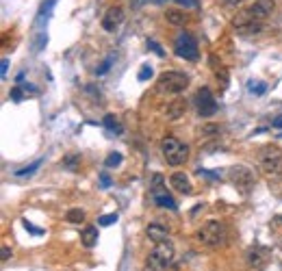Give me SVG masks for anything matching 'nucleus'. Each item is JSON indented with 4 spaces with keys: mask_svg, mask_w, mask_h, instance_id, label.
Returning a JSON list of instances; mask_svg holds the SVG:
<instances>
[{
    "mask_svg": "<svg viewBox=\"0 0 282 271\" xmlns=\"http://www.w3.org/2000/svg\"><path fill=\"white\" fill-rule=\"evenodd\" d=\"M174 256H176V250L169 243V239L156 243L154 250L146 258V271H167L174 263Z\"/></svg>",
    "mask_w": 282,
    "mask_h": 271,
    "instance_id": "f257e3e1",
    "label": "nucleus"
},
{
    "mask_svg": "<svg viewBox=\"0 0 282 271\" xmlns=\"http://www.w3.org/2000/svg\"><path fill=\"white\" fill-rule=\"evenodd\" d=\"M161 152H163V159L167 161V165L172 167H180L189 161V146L183 143L178 137H172L167 135L161 143Z\"/></svg>",
    "mask_w": 282,
    "mask_h": 271,
    "instance_id": "f03ea898",
    "label": "nucleus"
},
{
    "mask_svg": "<svg viewBox=\"0 0 282 271\" xmlns=\"http://www.w3.org/2000/svg\"><path fill=\"white\" fill-rule=\"evenodd\" d=\"M259 163L261 169L267 176H280L282 174V150L274 143H267L259 150Z\"/></svg>",
    "mask_w": 282,
    "mask_h": 271,
    "instance_id": "7ed1b4c3",
    "label": "nucleus"
},
{
    "mask_svg": "<svg viewBox=\"0 0 282 271\" xmlns=\"http://www.w3.org/2000/svg\"><path fill=\"white\" fill-rule=\"evenodd\" d=\"M226 239H228V232H226V226L222 222H206L198 230V241L206 248H219L226 243Z\"/></svg>",
    "mask_w": 282,
    "mask_h": 271,
    "instance_id": "20e7f679",
    "label": "nucleus"
},
{
    "mask_svg": "<svg viewBox=\"0 0 282 271\" xmlns=\"http://www.w3.org/2000/svg\"><path fill=\"white\" fill-rule=\"evenodd\" d=\"M187 85H189V78H187V74H183V72H163L159 76V83H156V87H159L163 93H169V96L183 93L187 89Z\"/></svg>",
    "mask_w": 282,
    "mask_h": 271,
    "instance_id": "39448f33",
    "label": "nucleus"
},
{
    "mask_svg": "<svg viewBox=\"0 0 282 271\" xmlns=\"http://www.w3.org/2000/svg\"><path fill=\"white\" fill-rule=\"evenodd\" d=\"M174 52L185 61H198L200 48H198L196 37H193L191 33H187V30H180V33L176 35V39H174Z\"/></svg>",
    "mask_w": 282,
    "mask_h": 271,
    "instance_id": "423d86ee",
    "label": "nucleus"
},
{
    "mask_svg": "<svg viewBox=\"0 0 282 271\" xmlns=\"http://www.w3.org/2000/svg\"><path fill=\"white\" fill-rule=\"evenodd\" d=\"M269 261H272V250L265 248V245H254V248H250V250H248V254H246L248 267H250V269H254V271L265 269Z\"/></svg>",
    "mask_w": 282,
    "mask_h": 271,
    "instance_id": "0eeeda50",
    "label": "nucleus"
},
{
    "mask_svg": "<svg viewBox=\"0 0 282 271\" xmlns=\"http://www.w3.org/2000/svg\"><path fill=\"white\" fill-rule=\"evenodd\" d=\"M230 182H233L237 189H241L243 193H248L250 189L254 187L256 178H254V172H252L250 167H246V165H237V167L230 169Z\"/></svg>",
    "mask_w": 282,
    "mask_h": 271,
    "instance_id": "6e6552de",
    "label": "nucleus"
},
{
    "mask_svg": "<svg viewBox=\"0 0 282 271\" xmlns=\"http://www.w3.org/2000/svg\"><path fill=\"white\" fill-rule=\"evenodd\" d=\"M152 200L156 206H163V209H169V211H176V202L172 200L165 189H163V176L161 174H154V180H152Z\"/></svg>",
    "mask_w": 282,
    "mask_h": 271,
    "instance_id": "1a4fd4ad",
    "label": "nucleus"
},
{
    "mask_svg": "<svg viewBox=\"0 0 282 271\" xmlns=\"http://www.w3.org/2000/svg\"><path fill=\"white\" fill-rule=\"evenodd\" d=\"M196 104H198V113L202 117H213L217 113V100L213 98V93L209 87H202V89L198 91V96H196Z\"/></svg>",
    "mask_w": 282,
    "mask_h": 271,
    "instance_id": "9d476101",
    "label": "nucleus"
},
{
    "mask_svg": "<svg viewBox=\"0 0 282 271\" xmlns=\"http://www.w3.org/2000/svg\"><path fill=\"white\" fill-rule=\"evenodd\" d=\"M124 17H126V13H124L122 7H111V9H106V13H104V17H102V28L109 30V33H115V30L122 26Z\"/></svg>",
    "mask_w": 282,
    "mask_h": 271,
    "instance_id": "9b49d317",
    "label": "nucleus"
},
{
    "mask_svg": "<svg viewBox=\"0 0 282 271\" xmlns=\"http://www.w3.org/2000/svg\"><path fill=\"white\" fill-rule=\"evenodd\" d=\"M274 9H276V2L274 0H256V2L252 4V7L248 9V13L254 17V20H265V17H269L274 13Z\"/></svg>",
    "mask_w": 282,
    "mask_h": 271,
    "instance_id": "f8f14e48",
    "label": "nucleus"
},
{
    "mask_svg": "<svg viewBox=\"0 0 282 271\" xmlns=\"http://www.w3.org/2000/svg\"><path fill=\"white\" fill-rule=\"evenodd\" d=\"M169 185L176 189V191L185 193V195H191L193 193V185H191L189 176H187L185 172H174L172 176H169Z\"/></svg>",
    "mask_w": 282,
    "mask_h": 271,
    "instance_id": "ddd939ff",
    "label": "nucleus"
},
{
    "mask_svg": "<svg viewBox=\"0 0 282 271\" xmlns=\"http://www.w3.org/2000/svg\"><path fill=\"white\" fill-rule=\"evenodd\" d=\"M146 235L148 239L152 243H161V241H167V237H169V228L167 226H163V224H150L148 228H146Z\"/></svg>",
    "mask_w": 282,
    "mask_h": 271,
    "instance_id": "4468645a",
    "label": "nucleus"
},
{
    "mask_svg": "<svg viewBox=\"0 0 282 271\" xmlns=\"http://www.w3.org/2000/svg\"><path fill=\"white\" fill-rule=\"evenodd\" d=\"M80 243H83L85 248H93V245L98 243V228L96 226H85V228L80 230Z\"/></svg>",
    "mask_w": 282,
    "mask_h": 271,
    "instance_id": "2eb2a0df",
    "label": "nucleus"
},
{
    "mask_svg": "<svg viewBox=\"0 0 282 271\" xmlns=\"http://www.w3.org/2000/svg\"><path fill=\"white\" fill-rule=\"evenodd\" d=\"M165 20L169 24H174V26H185L187 13H185V11H180V9H167L165 11Z\"/></svg>",
    "mask_w": 282,
    "mask_h": 271,
    "instance_id": "dca6fc26",
    "label": "nucleus"
},
{
    "mask_svg": "<svg viewBox=\"0 0 282 271\" xmlns=\"http://www.w3.org/2000/svg\"><path fill=\"white\" fill-rule=\"evenodd\" d=\"M185 111H187V102L178 98V100H174V102L167 106V117L169 119H178L180 115H185Z\"/></svg>",
    "mask_w": 282,
    "mask_h": 271,
    "instance_id": "f3484780",
    "label": "nucleus"
},
{
    "mask_svg": "<svg viewBox=\"0 0 282 271\" xmlns=\"http://www.w3.org/2000/svg\"><path fill=\"white\" fill-rule=\"evenodd\" d=\"M104 128H109L111 132H117V135H120L122 132V124H120V119H117L115 115H113V113H109V115H104Z\"/></svg>",
    "mask_w": 282,
    "mask_h": 271,
    "instance_id": "a211bd4d",
    "label": "nucleus"
},
{
    "mask_svg": "<svg viewBox=\"0 0 282 271\" xmlns=\"http://www.w3.org/2000/svg\"><path fill=\"white\" fill-rule=\"evenodd\" d=\"M41 159H37L35 163H30V165H26V167H22V169H17V172H15V176H17V178H26V176H33L35 172H37V169H39L41 167Z\"/></svg>",
    "mask_w": 282,
    "mask_h": 271,
    "instance_id": "6ab92c4d",
    "label": "nucleus"
},
{
    "mask_svg": "<svg viewBox=\"0 0 282 271\" xmlns=\"http://www.w3.org/2000/svg\"><path fill=\"white\" fill-rule=\"evenodd\" d=\"M65 219L70 224H83L85 222V211H80V209H70L65 213Z\"/></svg>",
    "mask_w": 282,
    "mask_h": 271,
    "instance_id": "aec40b11",
    "label": "nucleus"
},
{
    "mask_svg": "<svg viewBox=\"0 0 282 271\" xmlns=\"http://www.w3.org/2000/svg\"><path fill=\"white\" fill-rule=\"evenodd\" d=\"M113 61H115V56H113V54H109V56H106V59H104L102 63H100V65L96 67V74H98V76H104V74H106V72L111 70Z\"/></svg>",
    "mask_w": 282,
    "mask_h": 271,
    "instance_id": "412c9836",
    "label": "nucleus"
},
{
    "mask_svg": "<svg viewBox=\"0 0 282 271\" xmlns=\"http://www.w3.org/2000/svg\"><path fill=\"white\" fill-rule=\"evenodd\" d=\"M248 87H250V93H256V96H263L267 91V85L263 80H250Z\"/></svg>",
    "mask_w": 282,
    "mask_h": 271,
    "instance_id": "4be33fe9",
    "label": "nucleus"
},
{
    "mask_svg": "<svg viewBox=\"0 0 282 271\" xmlns=\"http://www.w3.org/2000/svg\"><path fill=\"white\" fill-rule=\"evenodd\" d=\"M122 161H124V159H122L120 152H111V154L104 159V165H106V167H120Z\"/></svg>",
    "mask_w": 282,
    "mask_h": 271,
    "instance_id": "5701e85b",
    "label": "nucleus"
},
{
    "mask_svg": "<svg viewBox=\"0 0 282 271\" xmlns=\"http://www.w3.org/2000/svg\"><path fill=\"white\" fill-rule=\"evenodd\" d=\"M152 74H154V67H152V65H148V63H146V65H141V72L137 74V78H139L141 83H146V80L152 78Z\"/></svg>",
    "mask_w": 282,
    "mask_h": 271,
    "instance_id": "b1692460",
    "label": "nucleus"
},
{
    "mask_svg": "<svg viewBox=\"0 0 282 271\" xmlns=\"http://www.w3.org/2000/svg\"><path fill=\"white\" fill-rule=\"evenodd\" d=\"M117 219H120V215L117 213H111V215H102L98 219V226H111V224H115Z\"/></svg>",
    "mask_w": 282,
    "mask_h": 271,
    "instance_id": "393cba45",
    "label": "nucleus"
},
{
    "mask_svg": "<svg viewBox=\"0 0 282 271\" xmlns=\"http://www.w3.org/2000/svg\"><path fill=\"white\" fill-rule=\"evenodd\" d=\"M80 163V156L78 154H70V156H65L63 159V167H70V169H74Z\"/></svg>",
    "mask_w": 282,
    "mask_h": 271,
    "instance_id": "a878e982",
    "label": "nucleus"
},
{
    "mask_svg": "<svg viewBox=\"0 0 282 271\" xmlns=\"http://www.w3.org/2000/svg\"><path fill=\"white\" fill-rule=\"evenodd\" d=\"M11 100H13V102H22V100H24V91H22L20 85L11 89Z\"/></svg>",
    "mask_w": 282,
    "mask_h": 271,
    "instance_id": "bb28decb",
    "label": "nucleus"
},
{
    "mask_svg": "<svg viewBox=\"0 0 282 271\" xmlns=\"http://www.w3.org/2000/svg\"><path fill=\"white\" fill-rule=\"evenodd\" d=\"M20 87H22L24 96H37V89H35V85H28V83H24V85H20Z\"/></svg>",
    "mask_w": 282,
    "mask_h": 271,
    "instance_id": "cd10ccee",
    "label": "nucleus"
},
{
    "mask_svg": "<svg viewBox=\"0 0 282 271\" xmlns=\"http://www.w3.org/2000/svg\"><path fill=\"white\" fill-rule=\"evenodd\" d=\"M148 48H152V50H154V52L159 54V56H165V52H163V48H161V46H159V43H156L154 39H148Z\"/></svg>",
    "mask_w": 282,
    "mask_h": 271,
    "instance_id": "c85d7f7f",
    "label": "nucleus"
},
{
    "mask_svg": "<svg viewBox=\"0 0 282 271\" xmlns=\"http://www.w3.org/2000/svg\"><path fill=\"white\" fill-rule=\"evenodd\" d=\"M24 228H26L28 232H33V235H35V237H39V235H43V230H39V228H35V226H33V224H30V222H26V219H24Z\"/></svg>",
    "mask_w": 282,
    "mask_h": 271,
    "instance_id": "c756f323",
    "label": "nucleus"
},
{
    "mask_svg": "<svg viewBox=\"0 0 282 271\" xmlns=\"http://www.w3.org/2000/svg\"><path fill=\"white\" fill-rule=\"evenodd\" d=\"M46 43H48V37H46V33H41V35H39V41H37V46H35V48H37V50H41L43 46H46Z\"/></svg>",
    "mask_w": 282,
    "mask_h": 271,
    "instance_id": "7c9ffc66",
    "label": "nucleus"
},
{
    "mask_svg": "<svg viewBox=\"0 0 282 271\" xmlns=\"http://www.w3.org/2000/svg\"><path fill=\"white\" fill-rule=\"evenodd\" d=\"M100 182H102V187H111V176L109 174H100Z\"/></svg>",
    "mask_w": 282,
    "mask_h": 271,
    "instance_id": "2f4dec72",
    "label": "nucleus"
},
{
    "mask_svg": "<svg viewBox=\"0 0 282 271\" xmlns=\"http://www.w3.org/2000/svg\"><path fill=\"white\" fill-rule=\"evenodd\" d=\"M0 258H2V261H9V258H11V250H9V245H2V254H0Z\"/></svg>",
    "mask_w": 282,
    "mask_h": 271,
    "instance_id": "473e14b6",
    "label": "nucleus"
},
{
    "mask_svg": "<svg viewBox=\"0 0 282 271\" xmlns=\"http://www.w3.org/2000/svg\"><path fill=\"white\" fill-rule=\"evenodd\" d=\"M0 67H2L0 74H2V78H4V76H7V70H9V59H2V65H0Z\"/></svg>",
    "mask_w": 282,
    "mask_h": 271,
    "instance_id": "72a5a7b5",
    "label": "nucleus"
},
{
    "mask_svg": "<svg viewBox=\"0 0 282 271\" xmlns=\"http://www.w3.org/2000/svg\"><path fill=\"white\" fill-rule=\"evenodd\" d=\"M180 4H187V7H198V2L196 0H178Z\"/></svg>",
    "mask_w": 282,
    "mask_h": 271,
    "instance_id": "f704fd0d",
    "label": "nucleus"
},
{
    "mask_svg": "<svg viewBox=\"0 0 282 271\" xmlns=\"http://www.w3.org/2000/svg\"><path fill=\"white\" fill-rule=\"evenodd\" d=\"M272 124H274V128H282V115H280V117H276Z\"/></svg>",
    "mask_w": 282,
    "mask_h": 271,
    "instance_id": "c9c22d12",
    "label": "nucleus"
},
{
    "mask_svg": "<svg viewBox=\"0 0 282 271\" xmlns=\"http://www.w3.org/2000/svg\"><path fill=\"white\" fill-rule=\"evenodd\" d=\"M224 2H226V4H243L246 0H224Z\"/></svg>",
    "mask_w": 282,
    "mask_h": 271,
    "instance_id": "e433bc0d",
    "label": "nucleus"
}]
</instances>
